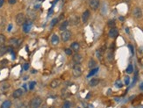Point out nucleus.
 Segmentation results:
<instances>
[{"label":"nucleus","mask_w":143,"mask_h":108,"mask_svg":"<svg viewBox=\"0 0 143 108\" xmlns=\"http://www.w3.org/2000/svg\"><path fill=\"white\" fill-rule=\"evenodd\" d=\"M27 78H28V77H24L25 80H26V79H27Z\"/></svg>","instance_id":"de8ad7c7"},{"label":"nucleus","mask_w":143,"mask_h":108,"mask_svg":"<svg viewBox=\"0 0 143 108\" xmlns=\"http://www.w3.org/2000/svg\"><path fill=\"white\" fill-rule=\"evenodd\" d=\"M96 66H97V63H96V61L95 60H93V59H90V62H89V64H88V67L90 69H94V68H96Z\"/></svg>","instance_id":"4be33fe9"},{"label":"nucleus","mask_w":143,"mask_h":108,"mask_svg":"<svg viewBox=\"0 0 143 108\" xmlns=\"http://www.w3.org/2000/svg\"><path fill=\"white\" fill-rule=\"evenodd\" d=\"M57 22H58V19H54L53 20L51 21V24H50V26H51V27L55 26V25L57 24Z\"/></svg>","instance_id":"473e14b6"},{"label":"nucleus","mask_w":143,"mask_h":108,"mask_svg":"<svg viewBox=\"0 0 143 108\" xmlns=\"http://www.w3.org/2000/svg\"><path fill=\"white\" fill-rule=\"evenodd\" d=\"M98 68H94V69H92V70L90 71V73L88 74L87 77H92V76L96 75V74L98 73Z\"/></svg>","instance_id":"b1692460"},{"label":"nucleus","mask_w":143,"mask_h":108,"mask_svg":"<svg viewBox=\"0 0 143 108\" xmlns=\"http://www.w3.org/2000/svg\"><path fill=\"white\" fill-rule=\"evenodd\" d=\"M26 19L24 13L20 12V13L17 14V16H16V23H17V25H19V26H23V24L26 22Z\"/></svg>","instance_id":"f03ea898"},{"label":"nucleus","mask_w":143,"mask_h":108,"mask_svg":"<svg viewBox=\"0 0 143 108\" xmlns=\"http://www.w3.org/2000/svg\"><path fill=\"white\" fill-rule=\"evenodd\" d=\"M71 35H72V33H71L69 30H65L62 33L61 36H62V40H63L64 42L66 41H69L71 38Z\"/></svg>","instance_id":"20e7f679"},{"label":"nucleus","mask_w":143,"mask_h":108,"mask_svg":"<svg viewBox=\"0 0 143 108\" xmlns=\"http://www.w3.org/2000/svg\"><path fill=\"white\" fill-rule=\"evenodd\" d=\"M7 52H8V47H5V46L0 47V57L4 56Z\"/></svg>","instance_id":"6ab92c4d"},{"label":"nucleus","mask_w":143,"mask_h":108,"mask_svg":"<svg viewBox=\"0 0 143 108\" xmlns=\"http://www.w3.org/2000/svg\"><path fill=\"white\" fill-rule=\"evenodd\" d=\"M107 60L109 62H112L113 60V49L111 47L108 50V53H107Z\"/></svg>","instance_id":"a211bd4d"},{"label":"nucleus","mask_w":143,"mask_h":108,"mask_svg":"<svg viewBox=\"0 0 143 108\" xmlns=\"http://www.w3.org/2000/svg\"><path fill=\"white\" fill-rule=\"evenodd\" d=\"M41 108H47V105H42Z\"/></svg>","instance_id":"a18cd8bd"},{"label":"nucleus","mask_w":143,"mask_h":108,"mask_svg":"<svg viewBox=\"0 0 143 108\" xmlns=\"http://www.w3.org/2000/svg\"><path fill=\"white\" fill-rule=\"evenodd\" d=\"M90 15V12L89 10H86L84 12H83V15H82V21H83V23H86L87 21L89 20Z\"/></svg>","instance_id":"9b49d317"},{"label":"nucleus","mask_w":143,"mask_h":108,"mask_svg":"<svg viewBox=\"0 0 143 108\" xmlns=\"http://www.w3.org/2000/svg\"><path fill=\"white\" fill-rule=\"evenodd\" d=\"M12 29V24H9V26H8V28H7V31L8 32H11V30Z\"/></svg>","instance_id":"58836bf2"},{"label":"nucleus","mask_w":143,"mask_h":108,"mask_svg":"<svg viewBox=\"0 0 143 108\" xmlns=\"http://www.w3.org/2000/svg\"><path fill=\"white\" fill-rule=\"evenodd\" d=\"M133 65H132V64H129V65H128L127 68H126V73L131 74V73H133Z\"/></svg>","instance_id":"bb28decb"},{"label":"nucleus","mask_w":143,"mask_h":108,"mask_svg":"<svg viewBox=\"0 0 143 108\" xmlns=\"http://www.w3.org/2000/svg\"><path fill=\"white\" fill-rule=\"evenodd\" d=\"M73 76L75 77H79L82 75V67L80 66V64H75L72 70Z\"/></svg>","instance_id":"7ed1b4c3"},{"label":"nucleus","mask_w":143,"mask_h":108,"mask_svg":"<svg viewBox=\"0 0 143 108\" xmlns=\"http://www.w3.org/2000/svg\"><path fill=\"white\" fill-rule=\"evenodd\" d=\"M115 86H116V87H118V88H122L123 87L122 82H121L120 80H117V81H116V83H115Z\"/></svg>","instance_id":"7c9ffc66"},{"label":"nucleus","mask_w":143,"mask_h":108,"mask_svg":"<svg viewBox=\"0 0 143 108\" xmlns=\"http://www.w3.org/2000/svg\"><path fill=\"white\" fill-rule=\"evenodd\" d=\"M65 53H66V55H68V56H71V55H72V50H71L70 48H66Z\"/></svg>","instance_id":"f704fd0d"},{"label":"nucleus","mask_w":143,"mask_h":108,"mask_svg":"<svg viewBox=\"0 0 143 108\" xmlns=\"http://www.w3.org/2000/svg\"><path fill=\"white\" fill-rule=\"evenodd\" d=\"M90 6L92 10L96 11L97 9L99 7V0H90Z\"/></svg>","instance_id":"9d476101"},{"label":"nucleus","mask_w":143,"mask_h":108,"mask_svg":"<svg viewBox=\"0 0 143 108\" xmlns=\"http://www.w3.org/2000/svg\"><path fill=\"white\" fill-rule=\"evenodd\" d=\"M128 47H129L130 50H131V53H132V54H133V46H132V45H129Z\"/></svg>","instance_id":"a19ab883"},{"label":"nucleus","mask_w":143,"mask_h":108,"mask_svg":"<svg viewBox=\"0 0 143 108\" xmlns=\"http://www.w3.org/2000/svg\"><path fill=\"white\" fill-rule=\"evenodd\" d=\"M96 56H97V57H98V59L101 60L102 56H103V53L101 52V50H100V49H98V50L96 51Z\"/></svg>","instance_id":"c85d7f7f"},{"label":"nucleus","mask_w":143,"mask_h":108,"mask_svg":"<svg viewBox=\"0 0 143 108\" xmlns=\"http://www.w3.org/2000/svg\"><path fill=\"white\" fill-rule=\"evenodd\" d=\"M5 24H6V19L4 16L0 15V31H3L5 27Z\"/></svg>","instance_id":"4468645a"},{"label":"nucleus","mask_w":143,"mask_h":108,"mask_svg":"<svg viewBox=\"0 0 143 108\" xmlns=\"http://www.w3.org/2000/svg\"><path fill=\"white\" fill-rule=\"evenodd\" d=\"M70 106H71L70 102H69V101H65L63 105H62V108H70Z\"/></svg>","instance_id":"c756f323"},{"label":"nucleus","mask_w":143,"mask_h":108,"mask_svg":"<svg viewBox=\"0 0 143 108\" xmlns=\"http://www.w3.org/2000/svg\"><path fill=\"white\" fill-rule=\"evenodd\" d=\"M108 35H109V37L112 39L117 38L118 35H119V30H118L116 27H112L110 29V31H109Z\"/></svg>","instance_id":"0eeeda50"},{"label":"nucleus","mask_w":143,"mask_h":108,"mask_svg":"<svg viewBox=\"0 0 143 108\" xmlns=\"http://www.w3.org/2000/svg\"><path fill=\"white\" fill-rule=\"evenodd\" d=\"M115 25H116V23H115V20H113V19H111V20H109L108 21V26L109 27H115Z\"/></svg>","instance_id":"cd10ccee"},{"label":"nucleus","mask_w":143,"mask_h":108,"mask_svg":"<svg viewBox=\"0 0 143 108\" xmlns=\"http://www.w3.org/2000/svg\"><path fill=\"white\" fill-rule=\"evenodd\" d=\"M98 84H99V79L98 78H92L91 80L90 81V83H89L90 86H91V87H95Z\"/></svg>","instance_id":"aec40b11"},{"label":"nucleus","mask_w":143,"mask_h":108,"mask_svg":"<svg viewBox=\"0 0 143 108\" xmlns=\"http://www.w3.org/2000/svg\"><path fill=\"white\" fill-rule=\"evenodd\" d=\"M40 1H42V0H40Z\"/></svg>","instance_id":"8fccbe9b"},{"label":"nucleus","mask_w":143,"mask_h":108,"mask_svg":"<svg viewBox=\"0 0 143 108\" xmlns=\"http://www.w3.org/2000/svg\"><path fill=\"white\" fill-rule=\"evenodd\" d=\"M18 41H19L18 39L12 38V39H10V40H9V43H10V45H12V46H18Z\"/></svg>","instance_id":"393cba45"},{"label":"nucleus","mask_w":143,"mask_h":108,"mask_svg":"<svg viewBox=\"0 0 143 108\" xmlns=\"http://www.w3.org/2000/svg\"><path fill=\"white\" fill-rule=\"evenodd\" d=\"M23 69H24V70H27L28 69H29V64H28V63H25Z\"/></svg>","instance_id":"4c0bfd02"},{"label":"nucleus","mask_w":143,"mask_h":108,"mask_svg":"<svg viewBox=\"0 0 143 108\" xmlns=\"http://www.w3.org/2000/svg\"><path fill=\"white\" fill-rule=\"evenodd\" d=\"M140 89L141 90V91H143V83H141V84H140Z\"/></svg>","instance_id":"37998d69"},{"label":"nucleus","mask_w":143,"mask_h":108,"mask_svg":"<svg viewBox=\"0 0 143 108\" xmlns=\"http://www.w3.org/2000/svg\"><path fill=\"white\" fill-rule=\"evenodd\" d=\"M7 63H8V61H7L6 59H5V60H2V61L0 62V65H1L2 67H5V66H6V65H7Z\"/></svg>","instance_id":"72a5a7b5"},{"label":"nucleus","mask_w":143,"mask_h":108,"mask_svg":"<svg viewBox=\"0 0 143 108\" xmlns=\"http://www.w3.org/2000/svg\"><path fill=\"white\" fill-rule=\"evenodd\" d=\"M40 5H35V6H34V9H39V8H40Z\"/></svg>","instance_id":"c03bdc74"},{"label":"nucleus","mask_w":143,"mask_h":108,"mask_svg":"<svg viewBox=\"0 0 143 108\" xmlns=\"http://www.w3.org/2000/svg\"><path fill=\"white\" fill-rule=\"evenodd\" d=\"M9 87H10V85H9L8 84H4L3 85L1 86V88H2L3 90H6V89H8Z\"/></svg>","instance_id":"e433bc0d"},{"label":"nucleus","mask_w":143,"mask_h":108,"mask_svg":"<svg viewBox=\"0 0 143 108\" xmlns=\"http://www.w3.org/2000/svg\"><path fill=\"white\" fill-rule=\"evenodd\" d=\"M32 26H33V21H32L31 19L26 20V22L23 24V31H24L25 33H28V32H30V30H31Z\"/></svg>","instance_id":"39448f33"},{"label":"nucleus","mask_w":143,"mask_h":108,"mask_svg":"<svg viewBox=\"0 0 143 108\" xmlns=\"http://www.w3.org/2000/svg\"><path fill=\"white\" fill-rule=\"evenodd\" d=\"M4 3H5V0H0V8H1L2 5H4Z\"/></svg>","instance_id":"79ce46f5"},{"label":"nucleus","mask_w":143,"mask_h":108,"mask_svg":"<svg viewBox=\"0 0 143 108\" xmlns=\"http://www.w3.org/2000/svg\"><path fill=\"white\" fill-rule=\"evenodd\" d=\"M130 83V77H125V84H126V85H128Z\"/></svg>","instance_id":"c9c22d12"},{"label":"nucleus","mask_w":143,"mask_h":108,"mask_svg":"<svg viewBox=\"0 0 143 108\" xmlns=\"http://www.w3.org/2000/svg\"><path fill=\"white\" fill-rule=\"evenodd\" d=\"M69 22L68 20H65V21H63V22H62L61 23V25H60V26H59V30L60 31H65V30H67V28H68V26H69Z\"/></svg>","instance_id":"ddd939ff"},{"label":"nucleus","mask_w":143,"mask_h":108,"mask_svg":"<svg viewBox=\"0 0 143 108\" xmlns=\"http://www.w3.org/2000/svg\"><path fill=\"white\" fill-rule=\"evenodd\" d=\"M59 41H60V39H59V37L57 36L56 34H53V36H52V38H51L52 44H53L54 46H56L57 44L59 43Z\"/></svg>","instance_id":"dca6fc26"},{"label":"nucleus","mask_w":143,"mask_h":108,"mask_svg":"<svg viewBox=\"0 0 143 108\" xmlns=\"http://www.w3.org/2000/svg\"><path fill=\"white\" fill-rule=\"evenodd\" d=\"M73 61L75 62L76 64H80V63H82V62L83 61V56L80 54H75L74 56H73Z\"/></svg>","instance_id":"1a4fd4ad"},{"label":"nucleus","mask_w":143,"mask_h":108,"mask_svg":"<svg viewBox=\"0 0 143 108\" xmlns=\"http://www.w3.org/2000/svg\"><path fill=\"white\" fill-rule=\"evenodd\" d=\"M5 42V36L4 34H2V33H0V47L4 46Z\"/></svg>","instance_id":"a878e982"},{"label":"nucleus","mask_w":143,"mask_h":108,"mask_svg":"<svg viewBox=\"0 0 143 108\" xmlns=\"http://www.w3.org/2000/svg\"><path fill=\"white\" fill-rule=\"evenodd\" d=\"M42 104V99L40 97H35L33 99L31 100V103H30V105H31L32 108H40V106H41Z\"/></svg>","instance_id":"f257e3e1"},{"label":"nucleus","mask_w":143,"mask_h":108,"mask_svg":"<svg viewBox=\"0 0 143 108\" xmlns=\"http://www.w3.org/2000/svg\"><path fill=\"white\" fill-rule=\"evenodd\" d=\"M12 106V102L10 100H5L2 103L1 108H10Z\"/></svg>","instance_id":"412c9836"},{"label":"nucleus","mask_w":143,"mask_h":108,"mask_svg":"<svg viewBox=\"0 0 143 108\" xmlns=\"http://www.w3.org/2000/svg\"><path fill=\"white\" fill-rule=\"evenodd\" d=\"M133 15L135 19H140L142 17V11L140 7H135L133 11Z\"/></svg>","instance_id":"423d86ee"},{"label":"nucleus","mask_w":143,"mask_h":108,"mask_svg":"<svg viewBox=\"0 0 143 108\" xmlns=\"http://www.w3.org/2000/svg\"><path fill=\"white\" fill-rule=\"evenodd\" d=\"M16 2H17V0H9V4H11V5H14V4H16Z\"/></svg>","instance_id":"ea45409f"},{"label":"nucleus","mask_w":143,"mask_h":108,"mask_svg":"<svg viewBox=\"0 0 143 108\" xmlns=\"http://www.w3.org/2000/svg\"><path fill=\"white\" fill-rule=\"evenodd\" d=\"M22 95H23V90L22 89H17V90H15V91H13V93H12V97H13L14 98H20Z\"/></svg>","instance_id":"f8f14e48"},{"label":"nucleus","mask_w":143,"mask_h":108,"mask_svg":"<svg viewBox=\"0 0 143 108\" xmlns=\"http://www.w3.org/2000/svg\"><path fill=\"white\" fill-rule=\"evenodd\" d=\"M35 84H36V82L35 81H33V82H31L29 84V90H33L34 89V87H35Z\"/></svg>","instance_id":"2f4dec72"},{"label":"nucleus","mask_w":143,"mask_h":108,"mask_svg":"<svg viewBox=\"0 0 143 108\" xmlns=\"http://www.w3.org/2000/svg\"><path fill=\"white\" fill-rule=\"evenodd\" d=\"M50 108H55V107H54V106H51V107H50Z\"/></svg>","instance_id":"09e8293b"},{"label":"nucleus","mask_w":143,"mask_h":108,"mask_svg":"<svg viewBox=\"0 0 143 108\" xmlns=\"http://www.w3.org/2000/svg\"><path fill=\"white\" fill-rule=\"evenodd\" d=\"M126 1H128V0H126Z\"/></svg>","instance_id":"3c124183"},{"label":"nucleus","mask_w":143,"mask_h":108,"mask_svg":"<svg viewBox=\"0 0 143 108\" xmlns=\"http://www.w3.org/2000/svg\"><path fill=\"white\" fill-rule=\"evenodd\" d=\"M60 84H61V81L59 80V79H54V80L50 83V86H51V88H53V89L57 88Z\"/></svg>","instance_id":"2eb2a0df"},{"label":"nucleus","mask_w":143,"mask_h":108,"mask_svg":"<svg viewBox=\"0 0 143 108\" xmlns=\"http://www.w3.org/2000/svg\"><path fill=\"white\" fill-rule=\"evenodd\" d=\"M79 21H80V19H79V18H78V16H76L74 14V15L70 16L69 22V24H71L72 26H76V25H77L78 23H79Z\"/></svg>","instance_id":"6e6552de"},{"label":"nucleus","mask_w":143,"mask_h":108,"mask_svg":"<svg viewBox=\"0 0 143 108\" xmlns=\"http://www.w3.org/2000/svg\"><path fill=\"white\" fill-rule=\"evenodd\" d=\"M28 17L30 18V19H34L35 18H36V15H35V12H33V10H28Z\"/></svg>","instance_id":"5701e85b"},{"label":"nucleus","mask_w":143,"mask_h":108,"mask_svg":"<svg viewBox=\"0 0 143 108\" xmlns=\"http://www.w3.org/2000/svg\"><path fill=\"white\" fill-rule=\"evenodd\" d=\"M70 47H71V50L75 51V52H77L80 49V45L78 42H73V43L71 44Z\"/></svg>","instance_id":"f3484780"},{"label":"nucleus","mask_w":143,"mask_h":108,"mask_svg":"<svg viewBox=\"0 0 143 108\" xmlns=\"http://www.w3.org/2000/svg\"><path fill=\"white\" fill-rule=\"evenodd\" d=\"M119 19H120V20H124V18H123V17H120V18H119Z\"/></svg>","instance_id":"49530a36"}]
</instances>
